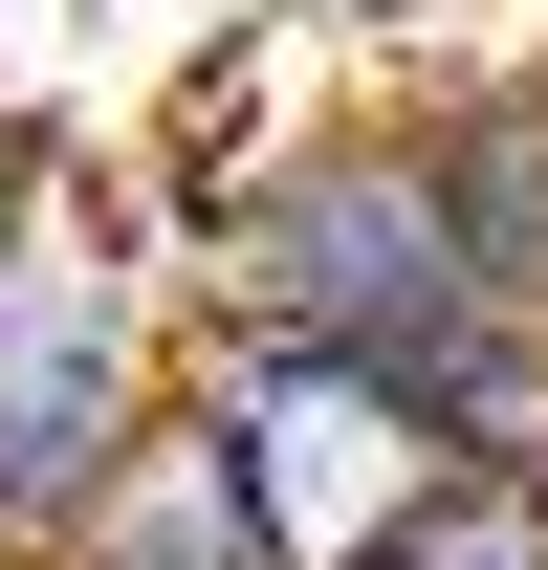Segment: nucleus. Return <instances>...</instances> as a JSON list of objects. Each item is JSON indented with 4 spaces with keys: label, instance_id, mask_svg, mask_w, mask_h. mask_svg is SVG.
<instances>
[{
    "label": "nucleus",
    "instance_id": "1",
    "mask_svg": "<svg viewBox=\"0 0 548 570\" xmlns=\"http://www.w3.org/2000/svg\"><path fill=\"white\" fill-rule=\"evenodd\" d=\"M176 285L219 307V352H351V373H395V395H461L505 352L417 110H307L242 176H176Z\"/></svg>",
    "mask_w": 548,
    "mask_h": 570
},
{
    "label": "nucleus",
    "instance_id": "2",
    "mask_svg": "<svg viewBox=\"0 0 548 570\" xmlns=\"http://www.w3.org/2000/svg\"><path fill=\"white\" fill-rule=\"evenodd\" d=\"M176 219H133L110 176H45V198L0 219V570H67L110 504H133V461L176 439Z\"/></svg>",
    "mask_w": 548,
    "mask_h": 570
},
{
    "label": "nucleus",
    "instance_id": "3",
    "mask_svg": "<svg viewBox=\"0 0 548 570\" xmlns=\"http://www.w3.org/2000/svg\"><path fill=\"white\" fill-rule=\"evenodd\" d=\"M198 439L242 461V504H264L285 570H373L395 527L461 504L439 395H395V373H351V352H198Z\"/></svg>",
    "mask_w": 548,
    "mask_h": 570
},
{
    "label": "nucleus",
    "instance_id": "4",
    "mask_svg": "<svg viewBox=\"0 0 548 570\" xmlns=\"http://www.w3.org/2000/svg\"><path fill=\"white\" fill-rule=\"evenodd\" d=\"M417 132H439V198H461V264L505 330H548V45L482 88H417Z\"/></svg>",
    "mask_w": 548,
    "mask_h": 570
},
{
    "label": "nucleus",
    "instance_id": "5",
    "mask_svg": "<svg viewBox=\"0 0 548 570\" xmlns=\"http://www.w3.org/2000/svg\"><path fill=\"white\" fill-rule=\"evenodd\" d=\"M373 570H548V504H505V483H461L439 527H395Z\"/></svg>",
    "mask_w": 548,
    "mask_h": 570
},
{
    "label": "nucleus",
    "instance_id": "6",
    "mask_svg": "<svg viewBox=\"0 0 548 570\" xmlns=\"http://www.w3.org/2000/svg\"><path fill=\"white\" fill-rule=\"evenodd\" d=\"M45 176H67V132H45V88H22V45H0V219L45 198Z\"/></svg>",
    "mask_w": 548,
    "mask_h": 570
}]
</instances>
